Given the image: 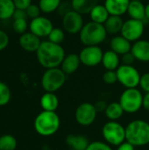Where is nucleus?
Wrapping results in <instances>:
<instances>
[{
    "label": "nucleus",
    "instance_id": "f257e3e1",
    "mask_svg": "<svg viewBox=\"0 0 149 150\" xmlns=\"http://www.w3.org/2000/svg\"><path fill=\"white\" fill-rule=\"evenodd\" d=\"M65 56V50L61 45L49 40L42 41L36 52L38 62L46 69L59 68Z\"/></svg>",
    "mask_w": 149,
    "mask_h": 150
},
{
    "label": "nucleus",
    "instance_id": "f03ea898",
    "mask_svg": "<svg viewBox=\"0 0 149 150\" xmlns=\"http://www.w3.org/2000/svg\"><path fill=\"white\" fill-rule=\"evenodd\" d=\"M126 142L134 147L149 144V123L142 120L131 121L126 127Z\"/></svg>",
    "mask_w": 149,
    "mask_h": 150
},
{
    "label": "nucleus",
    "instance_id": "7ed1b4c3",
    "mask_svg": "<svg viewBox=\"0 0 149 150\" xmlns=\"http://www.w3.org/2000/svg\"><path fill=\"white\" fill-rule=\"evenodd\" d=\"M61 120L55 112L42 111L34 120V129L41 136H51L60 128Z\"/></svg>",
    "mask_w": 149,
    "mask_h": 150
},
{
    "label": "nucleus",
    "instance_id": "20e7f679",
    "mask_svg": "<svg viewBox=\"0 0 149 150\" xmlns=\"http://www.w3.org/2000/svg\"><path fill=\"white\" fill-rule=\"evenodd\" d=\"M107 36L104 25L93 21L84 24L79 33V39L82 44L86 46H99L103 43Z\"/></svg>",
    "mask_w": 149,
    "mask_h": 150
},
{
    "label": "nucleus",
    "instance_id": "39448f33",
    "mask_svg": "<svg viewBox=\"0 0 149 150\" xmlns=\"http://www.w3.org/2000/svg\"><path fill=\"white\" fill-rule=\"evenodd\" d=\"M67 75L61 68H53L46 69L41 77V86L46 92H53L59 91L65 83Z\"/></svg>",
    "mask_w": 149,
    "mask_h": 150
},
{
    "label": "nucleus",
    "instance_id": "423d86ee",
    "mask_svg": "<svg viewBox=\"0 0 149 150\" xmlns=\"http://www.w3.org/2000/svg\"><path fill=\"white\" fill-rule=\"evenodd\" d=\"M102 135L106 143L118 147L126 142V127L117 121H108L102 127Z\"/></svg>",
    "mask_w": 149,
    "mask_h": 150
},
{
    "label": "nucleus",
    "instance_id": "0eeeda50",
    "mask_svg": "<svg viewBox=\"0 0 149 150\" xmlns=\"http://www.w3.org/2000/svg\"><path fill=\"white\" fill-rule=\"evenodd\" d=\"M119 104L125 112L135 113L142 107L143 95L137 88L126 89L120 96Z\"/></svg>",
    "mask_w": 149,
    "mask_h": 150
},
{
    "label": "nucleus",
    "instance_id": "6e6552de",
    "mask_svg": "<svg viewBox=\"0 0 149 150\" xmlns=\"http://www.w3.org/2000/svg\"><path fill=\"white\" fill-rule=\"evenodd\" d=\"M118 82L120 83L126 89L137 88L140 85L141 74L133 65L121 64L116 70Z\"/></svg>",
    "mask_w": 149,
    "mask_h": 150
},
{
    "label": "nucleus",
    "instance_id": "1a4fd4ad",
    "mask_svg": "<svg viewBox=\"0 0 149 150\" xmlns=\"http://www.w3.org/2000/svg\"><path fill=\"white\" fill-rule=\"evenodd\" d=\"M97 114V111L95 105L91 103L85 102L76 107L75 112V119L79 125L88 127L94 123Z\"/></svg>",
    "mask_w": 149,
    "mask_h": 150
},
{
    "label": "nucleus",
    "instance_id": "9d476101",
    "mask_svg": "<svg viewBox=\"0 0 149 150\" xmlns=\"http://www.w3.org/2000/svg\"><path fill=\"white\" fill-rule=\"evenodd\" d=\"M144 31L145 25L143 21L129 18L124 21L120 34L130 42H135L141 40L144 33Z\"/></svg>",
    "mask_w": 149,
    "mask_h": 150
},
{
    "label": "nucleus",
    "instance_id": "9b49d317",
    "mask_svg": "<svg viewBox=\"0 0 149 150\" xmlns=\"http://www.w3.org/2000/svg\"><path fill=\"white\" fill-rule=\"evenodd\" d=\"M104 52L99 46H86L79 53L81 64L86 67H96L102 62Z\"/></svg>",
    "mask_w": 149,
    "mask_h": 150
},
{
    "label": "nucleus",
    "instance_id": "f8f14e48",
    "mask_svg": "<svg viewBox=\"0 0 149 150\" xmlns=\"http://www.w3.org/2000/svg\"><path fill=\"white\" fill-rule=\"evenodd\" d=\"M62 29L69 34L79 33L84 25L83 15L71 10L62 17Z\"/></svg>",
    "mask_w": 149,
    "mask_h": 150
},
{
    "label": "nucleus",
    "instance_id": "ddd939ff",
    "mask_svg": "<svg viewBox=\"0 0 149 150\" xmlns=\"http://www.w3.org/2000/svg\"><path fill=\"white\" fill-rule=\"evenodd\" d=\"M54 25L49 18L44 16H40L31 20L29 24V30L32 33L35 34L39 38L48 37Z\"/></svg>",
    "mask_w": 149,
    "mask_h": 150
},
{
    "label": "nucleus",
    "instance_id": "4468645a",
    "mask_svg": "<svg viewBox=\"0 0 149 150\" xmlns=\"http://www.w3.org/2000/svg\"><path fill=\"white\" fill-rule=\"evenodd\" d=\"M20 47L26 52H37L38 48L41 44L40 38L36 36L35 34L32 33L31 32L25 33L20 35L18 40Z\"/></svg>",
    "mask_w": 149,
    "mask_h": 150
},
{
    "label": "nucleus",
    "instance_id": "2eb2a0df",
    "mask_svg": "<svg viewBox=\"0 0 149 150\" xmlns=\"http://www.w3.org/2000/svg\"><path fill=\"white\" fill-rule=\"evenodd\" d=\"M131 52L134 55L136 61L141 62H149V41L146 40H139L132 45Z\"/></svg>",
    "mask_w": 149,
    "mask_h": 150
},
{
    "label": "nucleus",
    "instance_id": "dca6fc26",
    "mask_svg": "<svg viewBox=\"0 0 149 150\" xmlns=\"http://www.w3.org/2000/svg\"><path fill=\"white\" fill-rule=\"evenodd\" d=\"M110 48L119 55H123L131 51L132 44L121 34L115 35L110 40Z\"/></svg>",
    "mask_w": 149,
    "mask_h": 150
},
{
    "label": "nucleus",
    "instance_id": "f3484780",
    "mask_svg": "<svg viewBox=\"0 0 149 150\" xmlns=\"http://www.w3.org/2000/svg\"><path fill=\"white\" fill-rule=\"evenodd\" d=\"M130 0H105V6L110 15L122 16L127 12Z\"/></svg>",
    "mask_w": 149,
    "mask_h": 150
},
{
    "label": "nucleus",
    "instance_id": "a211bd4d",
    "mask_svg": "<svg viewBox=\"0 0 149 150\" xmlns=\"http://www.w3.org/2000/svg\"><path fill=\"white\" fill-rule=\"evenodd\" d=\"M80 64H81V61H80L79 54L71 53V54H67L65 58L63 59L61 64V69L67 76L71 75L78 69Z\"/></svg>",
    "mask_w": 149,
    "mask_h": 150
},
{
    "label": "nucleus",
    "instance_id": "6ab92c4d",
    "mask_svg": "<svg viewBox=\"0 0 149 150\" xmlns=\"http://www.w3.org/2000/svg\"><path fill=\"white\" fill-rule=\"evenodd\" d=\"M123 25H124V20L121 18V16L110 15L107 20L105 22L104 26L107 34L115 36L121 33Z\"/></svg>",
    "mask_w": 149,
    "mask_h": 150
},
{
    "label": "nucleus",
    "instance_id": "aec40b11",
    "mask_svg": "<svg viewBox=\"0 0 149 150\" xmlns=\"http://www.w3.org/2000/svg\"><path fill=\"white\" fill-rule=\"evenodd\" d=\"M66 143L70 149L86 150L90 142L83 134H68L66 137Z\"/></svg>",
    "mask_w": 149,
    "mask_h": 150
},
{
    "label": "nucleus",
    "instance_id": "412c9836",
    "mask_svg": "<svg viewBox=\"0 0 149 150\" xmlns=\"http://www.w3.org/2000/svg\"><path fill=\"white\" fill-rule=\"evenodd\" d=\"M127 13L130 18L143 21L146 18V5L141 1H130Z\"/></svg>",
    "mask_w": 149,
    "mask_h": 150
},
{
    "label": "nucleus",
    "instance_id": "4be33fe9",
    "mask_svg": "<svg viewBox=\"0 0 149 150\" xmlns=\"http://www.w3.org/2000/svg\"><path fill=\"white\" fill-rule=\"evenodd\" d=\"M101 63L106 70H117L120 66L119 55L111 49L107 50L103 54Z\"/></svg>",
    "mask_w": 149,
    "mask_h": 150
},
{
    "label": "nucleus",
    "instance_id": "5701e85b",
    "mask_svg": "<svg viewBox=\"0 0 149 150\" xmlns=\"http://www.w3.org/2000/svg\"><path fill=\"white\" fill-rule=\"evenodd\" d=\"M70 3L74 11L84 15L90 14L91 10L98 4V0H71Z\"/></svg>",
    "mask_w": 149,
    "mask_h": 150
},
{
    "label": "nucleus",
    "instance_id": "b1692460",
    "mask_svg": "<svg viewBox=\"0 0 149 150\" xmlns=\"http://www.w3.org/2000/svg\"><path fill=\"white\" fill-rule=\"evenodd\" d=\"M40 103L43 111L55 112L59 106V98L53 92H46L40 98Z\"/></svg>",
    "mask_w": 149,
    "mask_h": 150
},
{
    "label": "nucleus",
    "instance_id": "393cba45",
    "mask_svg": "<svg viewBox=\"0 0 149 150\" xmlns=\"http://www.w3.org/2000/svg\"><path fill=\"white\" fill-rule=\"evenodd\" d=\"M89 15H90L91 21L98 23V24H102V25L105 24V22L107 20V18L110 16L105 4H97L91 10Z\"/></svg>",
    "mask_w": 149,
    "mask_h": 150
},
{
    "label": "nucleus",
    "instance_id": "a878e982",
    "mask_svg": "<svg viewBox=\"0 0 149 150\" xmlns=\"http://www.w3.org/2000/svg\"><path fill=\"white\" fill-rule=\"evenodd\" d=\"M124 112H125L119 102H112L108 104L105 111V117L110 121H117L123 116Z\"/></svg>",
    "mask_w": 149,
    "mask_h": 150
},
{
    "label": "nucleus",
    "instance_id": "bb28decb",
    "mask_svg": "<svg viewBox=\"0 0 149 150\" xmlns=\"http://www.w3.org/2000/svg\"><path fill=\"white\" fill-rule=\"evenodd\" d=\"M16 7L12 0H0V20L12 18Z\"/></svg>",
    "mask_w": 149,
    "mask_h": 150
},
{
    "label": "nucleus",
    "instance_id": "cd10ccee",
    "mask_svg": "<svg viewBox=\"0 0 149 150\" xmlns=\"http://www.w3.org/2000/svg\"><path fill=\"white\" fill-rule=\"evenodd\" d=\"M61 4V0H40L39 6L40 8L41 12L46 14H50L55 11H58L60 5Z\"/></svg>",
    "mask_w": 149,
    "mask_h": 150
},
{
    "label": "nucleus",
    "instance_id": "c85d7f7f",
    "mask_svg": "<svg viewBox=\"0 0 149 150\" xmlns=\"http://www.w3.org/2000/svg\"><path fill=\"white\" fill-rule=\"evenodd\" d=\"M18 146L16 138L11 134L0 136V150H15Z\"/></svg>",
    "mask_w": 149,
    "mask_h": 150
},
{
    "label": "nucleus",
    "instance_id": "c756f323",
    "mask_svg": "<svg viewBox=\"0 0 149 150\" xmlns=\"http://www.w3.org/2000/svg\"><path fill=\"white\" fill-rule=\"evenodd\" d=\"M47 38L49 41L61 45L65 40V31L59 27H54Z\"/></svg>",
    "mask_w": 149,
    "mask_h": 150
},
{
    "label": "nucleus",
    "instance_id": "7c9ffc66",
    "mask_svg": "<svg viewBox=\"0 0 149 150\" xmlns=\"http://www.w3.org/2000/svg\"><path fill=\"white\" fill-rule=\"evenodd\" d=\"M11 98V92L9 86L0 81V106L7 105Z\"/></svg>",
    "mask_w": 149,
    "mask_h": 150
},
{
    "label": "nucleus",
    "instance_id": "2f4dec72",
    "mask_svg": "<svg viewBox=\"0 0 149 150\" xmlns=\"http://www.w3.org/2000/svg\"><path fill=\"white\" fill-rule=\"evenodd\" d=\"M29 27L25 18L14 19L12 22V29L18 34H23L26 33L27 28Z\"/></svg>",
    "mask_w": 149,
    "mask_h": 150
},
{
    "label": "nucleus",
    "instance_id": "473e14b6",
    "mask_svg": "<svg viewBox=\"0 0 149 150\" xmlns=\"http://www.w3.org/2000/svg\"><path fill=\"white\" fill-rule=\"evenodd\" d=\"M103 81L106 84H114L118 82L116 70H106L103 75Z\"/></svg>",
    "mask_w": 149,
    "mask_h": 150
},
{
    "label": "nucleus",
    "instance_id": "72a5a7b5",
    "mask_svg": "<svg viewBox=\"0 0 149 150\" xmlns=\"http://www.w3.org/2000/svg\"><path fill=\"white\" fill-rule=\"evenodd\" d=\"M86 150H112V146L109 145L108 143L97 141V142H90Z\"/></svg>",
    "mask_w": 149,
    "mask_h": 150
},
{
    "label": "nucleus",
    "instance_id": "f704fd0d",
    "mask_svg": "<svg viewBox=\"0 0 149 150\" xmlns=\"http://www.w3.org/2000/svg\"><path fill=\"white\" fill-rule=\"evenodd\" d=\"M27 18H30L31 19L36 18L40 16V8L39 6V4H32L30 6L27 7V9L25 10Z\"/></svg>",
    "mask_w": 149,
    "mask_h": 150
},
{
    "label": "nucleus",
    "instance_id": "c9c22d12",
    "mask_svg": "<svg viewBox=\"0 0 149 150\" xmlns=\"http://www.w3.org/2000/svg\"><path fill=\"white\" fill-rule=\"evenodd\" d=\"M146 93L149 92V72L141 75L140 85H139Z\"/></svg>",
    "mask_w": 149,
    "mask_h": 150
},
{
    "label": "nucleus",
    "instance_id": "e433bc0d",
    "mask_svg": "<svg viewBox=\"0 0 149 150\" xmlns=\"http://www.w3.org/2000/svg\"><path fill=\"white\" fill-rule=\"evenodd\" d=\"M136 59L131 51L121 55V62H122V64L124 65H133Z\"/></svg>",
    "mask_w": 149,
    "mask_h": 150
},
{
    "label": "nucleus",
    "instance_id": "4c0bfd02",
    "mask_svg": "<svg viewBox=\"0 0 149 150\" xmlns=\"http://www.w3.org/2000/svg\"><path fill=\"white\" fill-rule=\"evenodd\" d=\"M9 44V36L8 34L3 31L0 30V51L5 49Z\"/></svg>",
    "mask_w": 149,
    "mask_h": 150
},
{
    "label": "nucleus",
    "instance_id": "58836bf2",
    "mask_svg": "<svg viewBox=\"0 0 149 150\" xmlns=\"http://www.w3.org/2000/svg\"><path fill=\"white\" fill-rule=\"evenodd\" d=\"M16 9L26 10L32 4V0H12Z\"/></svg>",
    "mask_w": 149,
    "mask_h": 150
},
{
    "label": "nucleus",
    "instance_id": "ea45409f",
    "mask_svg": "<svg viewBox=\"0 0 149 150\" xmlns=\"http://www.w3.org/2000/svg\"><path fill=\"white\" fill-rule=\"evenodd\" d=\"M72 9V6H71V3L70 2H64V3H61L59 9H58V11L60 13V15H61L62 17L68 13V11H70Z\"/></svg>",
    "mask_w": 149,
    "mask_h": 150
},
{
    "label": "nucleus",
    "instance_id": "a19ab883",
    "mask_svg": "<svg viewBox=\"0 0 149 150\" xmlns=\"http://www.w3.org/2000/svg\"><path fill=\"white\" fill-rule=\"evenodd\" d=\"M13 19H19V18H27V15L25 12V10H21V9H16L13 16Z\"/></svg>",
    "mask_w": 149,
    "mask_h": 150
},
{
    "label": "nucleus",
    "instance_id": "79ce46f5",
    "mask_svg": "<svg viewBox=\"0 0 149 150\" xmlns=\"http://www.w3.org/2000/svg\"><path fill=\"white\" fill-rule=\"evenodd\" d=\"M116 150H135V147L133 146L132 144H130L129 142H125L122 144H120L119 146H118Z\"/></svg>",
    "mask_w": 149,
    "mask_h": 150
},
{
    "label": "nucleus",
    "instance_id": "37998d69",
    "mask_svg": "<svg viewBox=\"0 0 149 150\" xmlns=\"http://www.w3.org/2000/svg\"><path fill=\"white\" fill-rule=\"evenodd\" d=\"M107 105L108 104H106L104 100H100V101L97 102L94 105L97 112H105L107 107Z\"/></svg>",
    "mask_w": 149,
    "mask_h": 150
},
{
    "label": "nucleus",
    "instance_id": "c03bdc74",
    "mask_svg": "<svg viewBox=\"0 0 149 150\" xmlns=\"http://www.w3.org/2000/svg\"><path fill=\"white\" fill-rule=\"evenodd\" d=\"M142 107L145 110L149 111V92L148 93H146L143 96V105H142Z\"/></svg>",
    "mask_w": 149,
    "mask_h": 150
},
{
    "label": "nucleus",
    "instance_id": "a18cd8bd",
    "mask_svg": "<svg viewBox=\"0 0 149 150\" xmlns=\"http://www.w3.org/2000/svg\"><path fill=\"white\" fill-rule=\"evenodd\" d=\"M146 18L149 20V3L146 5Z\"/></svg>",
    "mask_w": 149,
    "mask_h": 150
},
{
    "label": "nucleus",
    "instance_id": "49530a36",
    "mask_svg": "<svg viewBox=\"0 0 149 150\" xmlns=\"http://www.w3.org/2000/svg\"><path fill=\"white\" fill-rule=\"evenodd\" d=\"M130 1H141L142 2L143 0H130Z\"/></svg>",
    "mask_w": 149,
    "mask_h": 150
},
{
    "label": "nucleus",
    "instance_id": "de8ad7c7",
    "mask_svg": "<svg viewBox=\"0 0 149 150\" xmlns=\"http://www.w3.org/2000/svg\"><path fill=\"white\" fill-rule=\"evenodd\" d=\"M69 150H73V149H69Z\"/></svg>",
    "mask_w": 149,
    "mask_h": 150
}]
</instances>
